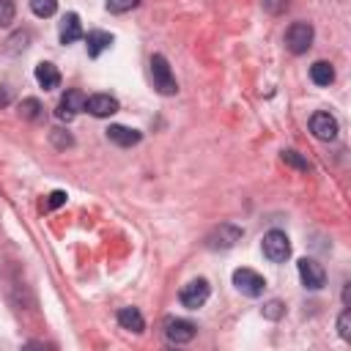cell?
Masks as SVG:
<instances>
[{"label": "cell", "mask_w": 351, "mask_h": 351, "mask_svg": "<svg viewBox=\"0 0 351 351\" xmlns=\"http://www.w3.org/2000/svg\"><path fill=\"white\" fill-rule=\"evenodd\" d=\"M151 80H154V90L162 93V96H176L178 93V82H176V74L167 63L165 55H151Z\"/></svg>", "instance_id": "obj_1"}, {"label": "cell", "mask_w": 351, "mask_h": 351, "mask_svg": "<svg viewBox=\"0 0 351 351\" xmlns=\"http://www.w3.org/2000/svg\"><path fill=\"white\" fill-rule=\"evenodd\" d=\"M313 38H315V30L310 22H293L288 30H285V47L293 52V55H304L310 47H313Z\"/></svg>", "instance_id": "obj_2"}, {"label": "cell", "mask_w": 351, "mask_h": 351, "mask_svg": "<svg viewBox=\"0 0 351 351\" xmlns=\"http://www.w3.org/2000/svg\"><path fill=\"white\" fill-rule=\"evenodd\" d=\"M263 247V255L271 261V263H285L291 258V239L282 233V230H269L261 241Z\"/></svg>", "instance_id": "obj_3"}, {"label": "cell", "mask_w": 351, "mask_h": 351, "mask_svg": "<svg viewBox=\"0 0 351 351\" xmlns=\"http://www.w3.org/2000/svg\"><path fill=\"white\" fill-rule=\"evenodd\" d=\"M241 236H244L241 228H236V225H230V222H222L219 228H214V230L206 236V247H208V250H230L236 241H241Z\"/></svg>", "instance_id": "obj_4"}, {"label": "cell", "mask_w": 351, "mask_h": 351, "mask_svg": "<svg viewBox=\"0 0 351 351\" xmlns=\"http://www.w3.org/2000/svg\"><path fill=\"white\" fill-rule=\"evenodd\" d=\"M162 332H165V340H167V343L184 346V343H189V340L195 337L197 329H195V324L186 321V318H165Z\"/></svg>", "instance_id": "obj_5"}, {"label": "cell", "mask_w": 351, "mask_h": 351, "mask_svg": "<svg viewBox=\"0 0 351 351\" xmlns=\"http://www.w3.org/2000/svg\"><path fill=\"white\" fill-rule=\"evenodd\" d=\"M208 293H211L208 282H206L203 277H197V280H192V282H186V285L181 288L178 299H181V304H184L186 310H197V307H203V304L208 302Z\"/></svg>", "instance_id": "obj_6"}, {"label": "cell", "mask_w": 351, "mask_h": 351, "mask_svg": "<svg viewBox=\"0 0 351 351\" xmlns=\"http://www.w3.org/2000/svg\"><path fill=\"white\" fill-rule=\"evenodd\" d=\"M296 269H299V277H302L304 288L318 291V288L326 285V271H324V266H321L318 261H313V258H302V261L296 263Z\"/></svg>", "instance_id": "obj_7"}, {"label": "cell", "mask_w": 351, "mask_h": 351, "mask_svg": "<svg viewBox=\"0 0 351 351\" xmlns=\"http://www.w3.org/2000/svg\"><path fill=\"white\" fill-rule=\"evenodd\" d=\"M233 285H236L244 296H261L263 288H266V280H263L258 271H252V269H236V271H233Z\"/></svg>", "instance_id": "obj_8"}, {"label": "cell", "mask_w": 351, "mask_h": 351, "mask_svg": "<svg viewBox=\"0 0 351 351\" xmlns=\"http://www.w3.org/2000/svg\"><path fill=\"white\" fill-rule=\"evenodd\" d=\"M85 93L82 90H77V88H71V90H66L63 93V99L58 101V110H55V115L60 118V121H71L80 110H85Z\"/></svg>", "instance_id": "obj_9"}, {"label": "cell", "mask_w": 351, "mask_h": 351, "mask_svg": "<svg viewBox=\"0 0 351 351\" xmlns=\"http://www.w3.org/2000/svg\"><path fill=\"white\" fill-rule=\"evenodd\" d=\"M118 107H121L118 99L110 96V93H93V96L85 99V110H88L93 118H110V115L118 112Z\"/></svg>", "instance_id": "obj_10"}, {"label": "cell", "mask_w": 351, "mask_h": 351, "mask_svg": "<svg viewBox=\"0 0 351 351\" xmlns=\"http://www.w3.org/2000/svg\"><path fill=\"white\" fill-rule=\"evenodd\" d=\"M310 132H313V137H318L324 143L335 140L337 137V121H335V115H329V112H313Z\"/></svg>", "instance_id": "obj_11"}, {"label": "cell", "mask_w": 351, "mask_h": 351, "mask_svg": "<svg viewBox=\"0 0 351 351\" xmlns=\"http://www.w3.org/2000/svg\"><path fill=\"white\" fill-rule=\"evenodd\" d=\"M58 38H60V44H63V47H66V44H74V41H80V38H82V25H80V16H77L74 11H69V14L60 19Z\"/></svg>", "instance_id": "obj_12"}, {"label": "cell", "mask_w": 351, "mask_h": 351, "mask_svg": "<svg viewBox=\"0 0 351 351\" xmlns=\"http://www.w3.org/2000/svg\"><path fill=\"white\" fill-rule=\"evenodd\" d=\"M107 140L115 143V145H121V148H132V145H137L143 140V132L129 129V126H121V123H112L107 129Z\"/></svg>", "instance_id": "obj_13"}, {"label": "cell", "mask_w": 351, "mask_h": 351, "mask_svg": "<svg viewBox=\"0 0 351 351\" xmlns=\"http://www.w3.org/2000/svg\"><path fill=\"white\" fill-rule=\"evenodd\" d=\"M36 82H38L44 90H55V88L60 85V71H58V66L49 63V60H41V63L36 66Z\"/></svg>", "instance_id": "obj_14"}, {"label": "cell", "mask_w": 351, "mask_h": 351, "mask_svg": "<svg viewBox=\"0 0 351 351\" xmlns=\"http://www.w3.org/2000/svg\"><path fill=\"white\" fill-rule=\"evenodd\" d=\"M110 44H112V33H107V30H90L85 36V47H88L90 58H99L104 49H110Z\"/></svg>", "instance_id": "obj_15"}, {"label": "cell", "mask_w": 351, "mask_h": 351, "mask_svg": "<svg viewBox=\"0 0 351 351\" xmlns=\"http://www.w3.org/2000/svg\"><path fill=\"white\" fill-rule=\"evenodd\" d=\"M118 324H121L123 329H129V332H137V335L145 329L143 313H140L137 307H121V310H118Z\"/></svg>", "instance_id": "obj_16"}, {"label": "cell", "mask_w": 351, "mask_h": 351, "mask_svg": "<svg viewBox=\"0 0 351 351\" xmlns=\"http://www.w3.org/2000/svg\"><path fill=\"white\" fill-rule=\"evenodd\" d=\"M310 80H313L315 85H329V82L335 80V69H332V63H326V60H315V63L310 66Z\"/></svg>", "instance_id": "obj_17"}, {"label": "cell", "mask_w": 351, "mask_h": 351, "mask_svg": "<svg viewBox=\"0 0 351 351\" xmlns=\"http://www.w3.org/2000/svg\"><path fill=\"white\" fill-rule=\"evenodd\" d=\"M19 115L25 118V121H41L44 118V104L38 101V99H22L19 101Z\"/></svg>", "instance_id": "obj_18"}, {"label": "cell", "mask_w": 351, "mask_h": 351, "mask_svg": "<svg viewBox=\"0 0 351 351\" xmlns=\"http://www.w3.org/2000/svg\"><path fill=\"white\" fill-rule=\"evenodd\" d=\"M30 11L36 14V16H52L55 11H58V0H30Z\"/></svg>", "instance_id": "obj_19"}, {"label": "cell", "mask_w": 351, "mask_h": 351, "mask_svg": "<svg viewBox=\"0 0 351 351\" xmlns=\"http://www.w3.org/2000/svg\"><path fill=\"white\" fill-rule=\"evenodd\" d=\"M137 5H140V0H107V3H104V8H107L110 14H126V11L137 8Z\"/></svg>", "instance_id": "obj_20"}, {"label": "cell", "mask_w": 351, "mask_h": 351, "mask_svg": "<svg viewBox=\"0 0 351 351\" xmlns=\"http://www.w3.org/2000/svg\"><path fill=\"white\" fill-rule=\"evenodd\" d=\"M282 162H285V165H291V167H296V170H307V167H310V165H307V159H304L299 151H293V148L282 151Z\"/></svg>", "instance_id": "obj_21"}, {"label": "cell", "mask_w": 351, "mask_h": 351, "mask_svg": "<svg viewBox=\"0 0 351 351\" xmlns=\"http://www.w3.org/2000/svg\"><path fill=\"white\" fill-rule=\"evenodd\" d=\"M16 16V5L14 0H0V27H8Z\"/></svg>", "instance_id": "obj_22"}, {"label": "cell", "mask_w": 351, "mask_h": 351, "mask_svg": "<svg viewBox=\"0 0 351 351\" xmlns=\"http://www.w3.org/2000/svg\"><path fill=\"white\" fill-rule=\"evenodd\" d=\"M49 140L55 143V148H71L74 145V137L69 132H63V129H52L49 132Z\"/></svg>", "instance_id": "obj_23"}, {"label": "cell", "mask_w": 351, "mask_h": 351, "mask_svg": "<svg viewBox=\"0 0 351 351\" xmlns=\"http://www.w3.org/2000/svg\"><path fill=\"white\" fill-rule=\"evenodd\" d=\"M337 332H340L343 340H351V310H348V307H346V310L340 313V318H337Z\"/></svg>", "instance_id": "obj_24"}, {"label": "cell", "mask_w": 351, "mask_h": 351, "mask_svg": "<svg viewBox=\"0 0 351 351\" xmlns=\"http://www.w3.org/2000/svg\"><path fill=\"white\" fill-rule=\"evenodd\" d=\"M27 41H30V33H16V36H11L8 38V52H19V49H25L27 47Z\"/></svg>", "instance_id": "obj_25"}, {"label": "cell", "mask_w": 351, "mask_h": 351, "mask_svg": "<svg viewBox=\"0 0 351 351\" xmlns=\"http://www.w3.org/2000/svg\"><path fill=\"white\" fill-rule=\"evenodd\" d=\"M282 313H285V307H282V302H277V299H271V302L263 307V315H266V318H271V321H277Z\"/></svg>", "instance_id": "obj_26"}, {"label": "cell", "mask_w": 351, "mask_h": 351, "mask_svg": "<svg viewBox=\"0 0 351 351\" xmlns=\"http://www.w3.org/2000/svg\"><path fill=\"white\" fill-rule=\"evenodd\" d=\"M263 5H266V11H271V14H282V11L288 8V0H263Z\"/></svg>", "instance_id": "obj_27"}, {"label": "cell", "mask_w": 351, "mask_h": 351, "mask_svg": "<svg viewBox=\"0 0 351 351\" xmlns=\"http://www.w3.org/2000/svg\"><path fill=\"white\" fill-rule=\"evenodd\" d=\"M63 203H66V192L55 189V192L49 195V200H47V208H58V206H63Z\"/></svg>", "instance_id": "obj_28"}, {"label": "cell", "mask_w": 351, "mask_h": 351, "mask_svg": "<svg viewBox=\"0 0 351 351\" xmlns=\"http://www.w3.org/2000/svg\"><path fill=\"white\" fill-rule=\"evenodd\" d=\"M11 101V88L8 85H0V107H5Z\"/></svg>", "instance_id": "obj_29"}, {"label": "cell", "mask_w": 351, "mask_h": 351, "mask_svg": "<svg viewBox=\"0 0 351 351\" xmlns=\"http://www.w3.org/2000/svg\"><path fill=\"white\" fill-rule=\"evenodd\" d=\"M348 299H351V282H346V288H343V304L348 307Z\"/></svg>", "instance_id": "obj_30"}]
</instances>
